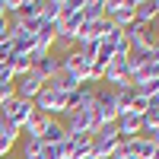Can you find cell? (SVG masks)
Listing matches in <instances>:
<instances>
[{"instance_id":"484cf974","label":"cell","mask_w":159,"mask_h":159,"mask_svg":"<svg viewBox=\"0 0 159 159\" xmlns=\"http://www.w3.org/2000/svg\"><path fill=\"white\" fill-rule=\"evenodd\" d=\"M115 57V48L108 45V42H99V48H96V64H108Z\"/></svg>"},{"instance_id":"8fae6325","label":"cell","mask_w":159,"mask_h":159,"mask_svg":"<svg viewBox=\"0 0 159 159\" xmlns=\"http://www.w3.org/2000/svg\"><path fill=\"white\" fill-rule=\"evenodd\" d=\"M19 134H22L19 127H13V124H7L3 118H0V159H7V156L13 153V147H16Z\"/></svg>"},{"instance_id":"8992f818","label":"cell","mask_w":159,"mask_h":159,"mask_svg":"<svg viewBox=\"0 0 159 159\" xmlns=\"http://www.w3.org/2000/svg\"><path fill=\"white\" fill-rule=\"evenodd\" d=\"M92 64H96V61L76 48V51H70L67 57H61V70H70V73H76V76L86 83V73H89V67H92Z\"/></svg>"},{"instance_id":"44dd1931","label":"cell","mask_w":159,"mask_h":159,"mask_svg":"<svg viewBox=\"0 0 159 159\" xmlns=\"http://www.w3.org/2000/svg\"><path fill=\"white\" fill-rule=\"evenodd\" d=\"M61 19V0H42V22H57Z\"/></svg>"},{"instance_id":"6da1fadb","label":"cell","mask_w":159,"mask_h":159,"mask_svg":"<svg viewBox=\"0 0 159 159\" xmlns=\"http://www.w3.org/2000/svg\"><path fill=\"white\" fill-rule=\"evenodd\" d=\"M35 111H45L48 118H64L70 111V96H64V92H57L54 86H48L45 83V89L35 96Z\"/></svg>"},{"instance_id":"603a6c76","label":"cell","mask_w":159,"mask_h":159,"mask_svg":"<svg viewBox=\"0 0 159 159\" xmlns=\"http://www.w3.org/2000/svg\"><path fill=\"white\" fill-rule=\"evenodd\" d=\"M140 124H143V137H150V134H156V130H159V111L147 108V115L140 118Z\"/></svg>"},{"instance_id":"3957f363","label":"cell","mask_w":159,"mask_h":159,"mask_svg":"<svg viewBox=\"0 0 159 159\" xmlns=\"http://www.w3.org/2000/svg\"><path fill=\"white\" fill-rule=\"evenodd\" d=\"M32 111H35V105H32V102H25V99H10L3 108H0V118H3L7 124H13V127H19V130H22V124L32 118Z\"/></svg>"},{"instance_id":"cb8c5ba5","label":"cell","mask_w":159,"mask_h":159,"mask_svg":"<svg viewBox=\"0 0 159 159\" xmlns=\"http://www.w3.org/2000/svg\"><path fill=\"white\" fill-rule=\"evenodd\" d=\"M134 96H140V99H153V96H159V80H150V83L134 86Z\"/></svg>"},{"instance_id":"4dcf8cb0","label":"cell","mask_w":159,"mask_h":159,"mask_svg":"<svg viewBox=\"0 0 159 159\" xmlns=\"http://www.w3.org/2000/svg\"><path fill=\"white\" fill-rule=\"evenodd\" d=\"M0 19H7V13H3V0H0Z\"/></svg>"},{"instance_id":"52a82bcc","label":"cell","mask_w":159,"mask_h":159,"mask_svg":"<svg viewBox=\"0 0 159 159\" xmlns=\"http://www.w3.org/2000/svg\"><path fill=\"white\" fill-rule=\"evenodd\" d=\"M42 57H45V54H42V51H35V48H32V51H22V54L16 51V54H13V61H10V70H13V76H25L29 70H35Z\"/></svg>"},{"instance_id":"83f0119b","label":"cell","mask_w":159,"mask_h":159,"mask_svg":"<svg viewBox=\"0 0 159 159\" xmlns=\"http://www.w3.org/2000/svg\"><path fill=\"white\" fill-rule=\"evenodd\" d=\"M10 99H16V92H13V86H0V108L10 102Z\"/></svg>"},{"instance_id":"d6986e66","label":"cell","mask_w":159,"mask_h":159,"mask_svg":"<svg viewBox=\"0 0 159 159\" xmlns=\"http://www.w3.org/2000/svg\"><path fill=\"white\" fill-rule=\"evenodd\" d=\"M42 150H45V140H42V137H25L19 159H38V156H42Z\"/></svg>"},{"instance_id":"ac0fdd59","label":"cell","mask_w":159,"mask_h":159,"mask_svg":"<svg viewBox=\"0 0 159 159\" xmlns=\"http://www.w3.org/2000/svg\"><path fill=\"white\" fill-rule=\"evenodd\" d=\"M147 61H153V51H147V48H130L127 51V70L134 73L137 67H143Z\"/></svg>"},{"instance_id":"9c48e42d","label":"cell","mask_w":159,"mask_h":159,"mask_svg":"<svg viewBox=\"0 0 159 159\" xmlns=\"http://www.w3.org/2000/svg\"><path fill=\"white\" fill-rule=\"evenodd\" d=\"M96 105V86L83 83L76 92H70V111H92Z\"/></svg>"},{"instance_id":"5b68a950","label":"cell","mask_w":159,"mask_h":159,"mask_svg":"<svg viewBox=\"0 0 159 159\" xmlns=\"http://www.w3.org/2000/svg\"><path fill=\"white\" fill-rule=\"evenodd\" d=\"M121 32H124V38H127L130 48H147V51H153L156 42H159V38L153 35L150 25H140V22H130L127 29H121Z\"/></svg>"},{"instance_id":"7c38bea8","label":"cell","mask_w":159,"mask_h":159,"mask_svg":"<svg viewBox=\"0 0 159 159\" xmlns=\"http://www.w3.org/2000/svg\"><path fill=\"white\" fill-rule=\"evenodd\" d=\"M48 86H54L57 92H64V96H70V92H76L80 86H83V80H80L76 73H70V70H61L54 80H51Z\"/></svg>"},{"instance_id":"ba28073f","label":"cell","mask_w":159,"mask_h":159,"mask_svg":"<svg viewBox=\"0 0 159 159\" xmlns=\"http://www.w3.org/2000/svg\"><path fill=\"white\" fill-rule=\"evenodd\" d=\"M115 127H118V137H121V140H134V137H140V134H143L140 115H130V111H121V115H118Z\"/></svg>"},{"instance_id":"d4e9b609","label":"cell","mask_w":159,"mask_h":159,"mask_svg":"<svg viewBox=\"0 0 159 159\" xmlns=\"http://www.w3.org/2000/svg\"><path fill=\"white\" fill-rule=\"evenodd\" d=\"M80 10H83V0H61V22L67 16H73V13H80Z\"/></svg>"},{"instance_id":"277c9868","label":"cell","mask_w":159,"mask_h":159,"mask_svg":"<svg viewBox=\"0 0 159 159\" xmlns=\"http://www.w3.org/2000/svg\"><path fill=\"white\" fill-rule=\"evenodd\" d=\"M45 89V80L38 76L35 70H29L25 76H16V83H13V92H16V99H25V102H35V96Z\"/></svg>"},{"instance_id":"4316f807","label":"cell","mask_w":159,"mask_h":159,"mask_svg":"<svg viewBox=\"0 0 159 159\" xmlns=\"http://www.w3.org/2000/svg\"><path fill=\"white\" fill-rule=\"evenodd\" d=\"M13 54H16V48H13V42H3V45H0V67H10Z\"/></svg>"},{"instance_id":"e0dca14e","label":"cell","mask_w":159,"mask_h":159,"mask_svg":"<svg viewBox=\"0 0 159 159\" xmlns=\"http://www.w3.org/2000/svg\"><path fill=\"white\" fill-rule=\"evenodd\" d=\"M19 16H22L25 22L42 19V0H19Z\"/></svg>"},{"instance_id":"9a60e30c","label":"cell","mask_w":159,"mask_h":159,"mask_svg":"<svg viewBox=\"0 0 159 159\" xmlns=\"http://www.w3.org/2000/svg\"><path fill=\"white\" fill-rule=\"evenodd\" d=\"M48 121H51V118H48L45 111H32V118L22 124V134H25V137H42V130L48 127Z\"/></svg>"},{"instance_id":"f546056e","label":"cell","mask_w":159,"mask_h":159,"mask_svg":"<svg viewBox=\"0 0 159 159\" xmlns=\"http://www.w3.org/2000/svg\"><path fill=\"white\" fill-rule=\"evenodd\" d=\"M150 29H153V35H156V38H159V16H156V22H153V25H150Z\"/></svg>"},{"instance_id":"5bb4252c","label":"cell","mask_w":159,"mask_h":159,"mask_svg":"<svg viewBox=\"0 0 159 159\" xmlns=\"http://www.w3.org/2000/svg\"><path fill=\"white\" fill-rule=\"evenodd\" d=\"M83 22L92 25V22H102L105 19V0H83Z\"/></svg>"},{"instance_id":"ffe728a7","label":"cell","mask_w":159,"mask_h":159,"mask_svg":"<svg viewBox=\"0 0 159 159\" xmlns=\"http://www.w3.org/2000/svg\"><path fill=\"white\" fill-rule=\"evenodd\" d=\"M70 51H76V42H73V38H67V35H57V38H54V45H51V54L67 57Z\"/></svg>"},{"instance_id":"7a4b0ae2","label":"cell","mask_w":159,"mask_h":159,"mask_svg":"<svg viewBox=\"0 0 159 159\" xmlns=\"http://www.w3.org/2000/svg\"><path fill=\"white\" fill-rule=\"evenodd\" d=\"M92 121H96V127L118 121V102H115V89H108V86H96V105H92Z\"/></svg>"},{"instance_id":"2e32d148","label":"cell","mask_w":159,"mask_h":159,"mask_svg":"<svg viewBox=\"0 0 159 159\" xmlns=\"http://www.w3.org/2000/svg\"><path fill=\"white\" fill-rule=\"evenodd\" d=\"M64 137H67V130H64V121H61V118H51L48 127L42 130V140H45V143H61Z\"/></svg>"},{"instance_id":"7402d4cb","label":"cell","mask_w":159,"mask_h":159,"mask_svg":"<svg viewBox=\"0 0 159 159\" xmlns=\"http://www.w3.org/2000/svg\"><path fill=\"white\" fill-rule=\"evenodd\" d=\"M115 102H118V115L130 108V102H134V86H121L115 89Z\"/></svg>"},{"instance_id":"4fadbf2b","label":"cell","mask_w":159,"mask_h":159,"mask_svg":"<svg viewBox=\"0 0 159 159\" xmlns=\"http://www.w3.org/2000/svg\"><path fill=\"white\" fill-rule=\"evenodd\" d=\"M35 73L42 76L45 83H51V80H54V76L61 73V57H57V54H51V51H48V54H45L42 61H38V67H35Z\"/></svg>"},{"instance_id":"f1b7e54d","label":"cell","mask_w":159,"mask_h":159,"mask_svg":"<svg viewBox=\"0 0 159 159\" xmlns=\"http://www.w3.org/2000/svg\"><path fill=\"white\" fill-rule=\"evenodd\" d=\"M10 42V29H7V19H0V45Z\"/></svg>"},{"instance_id":"30bf717a","label":"cell","mask_w":159,"mask_h":159,"mask_svg":"<svg viewBox=\"0 0 159 159\" xmlns=\"http://www.w3.org/2000/svg\"><path fill=\"white\" fill-rule=\"evenodd\" d=\"M156 16H159V0H137V3H134V22L153 25Z\"/></svg>"},{"instance_id":"1f68e13d","label":"cell","mask_w":159,"mask_h":159,"mask_svg":"<svg viewBox=\"0 0 159 159\" xmlns=\"http://www.w3.org/2000/svg\"><path fill=\"white\" fill-rule=\"evenodd\" d=\"M7 159H19V156H13V153H10V156H7Z\"/></svg>"}]
</instances>
